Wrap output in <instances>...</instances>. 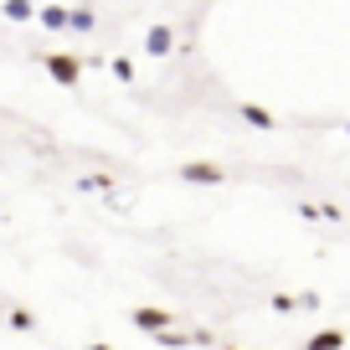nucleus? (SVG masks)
<instances>
[{"instance_id": "obj_3", "label": "nucleus", "mask_w": 350, "mask_h": 350, "mask_svg": "<svg viewBox=\"0 0 350 350\" xmlns=\"http://www.w3.org/2000/svg\"><path fill=\"white\" fill-rule=\"evenodd\" d=\"M144 52H150V57H165V52H175V31H170V26H154V31L144 36Z\"/></svg>"}, {"instance_id": "obj_4", "label": "nucleus", "mask_w": 350, "mask_h": 350, "mask_svg": "<svg viewBox=\"0 0 350 350\" xmlns=\"http://www.w3.org/2000/svg\"><path fill=\"white\" fill-rule=\"evenodd\" d=\"M180 175H186V180H196V186H217V180H221V175H227V170H217V165L196 160V165H186V170H180Z\"/></svg>"}, {"instance_id": "obj_9", "label": "nucleus", "mask_w": 350, "mask_h": 350, "mask_svg": "<svg viewBox=\"0 0 350 350\" xmlns=\"http://www.w3.org/2000/svg\"><path fill=\"white\" fill-rule=\"evenodd\" d=\"M304 221H340V206H299Z\"/></svg>"}, {"instance_id": "obj_12", "label": "nucleus", "mask_w": 350, "mask_h": 350, "mask_svg": "<svg viewBox=\"0 0 350 350\" xmlns=\"http://www.w3.org/2000/svg\"><path fill=\"white\" fill-rule=\"evenodd\" d=\"M109 186H113L109 175H83V180H77V191H109Z\"/></svg>"}, {"instance_id": "obj_10", "label": "nucleus", "mask_w": 350, "mask_h": 350, "mask_svg": "<svg viewBox=\"0 0 350 350\" xmlns=\"http://www.w3.org/2000/svg\"><path fill=\"white\" fill-rule=\"evenodd\" d=\"M113 77H119V83H134V62H129V57H113Z\"/></svg>"}, {"instance_id": "obj_8", "label": "nucleus", "mask_w": 350, "mask_h": 350, "mask_svg": "<svg viewBox=\"0 0 350 350\" xmlns=\"http://www.w3.org/2000/svg\"><path fill=\"white\" fill-rule=\"evenodd\" d=\"M242 119H247L252 129H273V113H268V109H258V103H242Z\"/></svg>"}, {"instance_id": "obj_13", "label": "nucleus", "mask_w": 350, "mask_h": 350, "mask_svg": "<svg viewBox=\"0 0 350 350\" xmlns=\"http://www.w3.org/2000/svg\"><path fill=\"white\" fill-rule=\"evenodd\" d=\"M93 21H98L93 11H72V31H93Z\"/></svg>"}, {"instance_id": "obj_7", "label": "nucleus", "mask_w": 350, "mask_h": 350, "mask_svg": "<svg viewBox=\"0 0 350 350\" xmlns=\"http://www.w3.org/2000/svg\"><path fill=\"white\" fill-rule=\"evenodd\" d=\"M0 11L11 16V21H31V16L42 11V5H36V0H5V5H0Z\"/></svg>"}, {"instance_id": "obj_16", "label": "nucleus", "mask_w": 350, "mask_h": 350, "mask_svg": "<svg viewBox=\"0 0 350 350\" xmlns=\"http://www.w3.org/2000/svg\"><path fill=\"white\" fill-rule=\"evenodd\" d=\"M232 350H237V345H232Z\"/></svg>"}, {"instance_id": "obj_1", "label": "nucleus", "mask_w": 350, "mask_h": 350, "mask_svg": "<svg viewBox=\"0 0 350 350\" xmlns=\"http://www.w3.org/2000/svg\"><path fill=\"white\" fill-rule=\"evenodd\" d=\"M42 67H46V72H52L62 88L77 83V57H42Z\"/></svg>"}, {"instance_id": "obj_6", "label": "nucleus", "mask_w": 350, "mask_h": 350, "mask_svg": "<svg viewBox=\"0 0 350 350\" xmlns=\"http://www.w3.org/2000/svg\"><path fill=\"white\" fill-rule=\"evenodd\" d=\"M340 345H345V335H340V329H319V335L304 340V350H340Z\"/></svg>"}, {"instance_id": "obj_14", "label": "nucleus", "mask_w": 350, "mask_h": 350, "mask_svg": "<svg viewBox=\"0 0 350 350\" xmlns=\"http://www.w3.org/2000/svg\"><path fill=\"white\" fill-rule=\"evenodd\" d=\"M88 350H113V345H88Z\"/></svg>"}, {"instance_id": "obj_2", "label": "nucleus", "mask_w": 350, "mask_h": 350, "mask_svg": "<svg viewBox=\"0 0 350 350\" xmlns=\"http://www.w3.org/2000/svg\"><path fill=\"white\" fill-rule=\"evenodd\" d=\"M36 21H42L46 31H72V11H62V5H42Z\"/></svg>"}, {"instance_id": "obj_5", "label": "nucleus", "mask_w": 350, "mask_h": 350, "mask_svg": "<svg viewBox=\"0 0 350 350\" xmlns=\"http://www.w3.org/2000/svg\"><path fill=\"white\" fill-rule=\"evenodd\" d=\"M134 325L150 329V335H160V329H170V314H165V309H134Z\"/></svg>"}, {"instance_id": "obj_15", "label": "nucleus", "mask_w": 350, "mask_h": 350, "mask_svg": "<svg viewBox=\"0 0 350 350\" xmlns=\"http://www.w3.org/2000/svg\"><path fill=\"white\" fill-rule=\"evenodd\" d=\"M345 134H350V124H345Z\"/></svg>"}, {"instance_id": "obj_11", "label": "nucleus", "mask_w": 350, "mask_h": 350, "mask_svg": "<svg viewBox=\"0 0 350 350\" xmlns=\"http://www.w3.org/2000/svg\"><path fill=\"white\" fill-rule=\"evenodd\" d=\"M273 309H278V314H294V309H304V299H294V294H273Z\"/></svg>"}]
</instances>
